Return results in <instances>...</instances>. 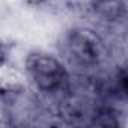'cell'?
<instances>
[{
    "instance_id": "1",
    "label": "cell",
    "mask_w": 128,
    "mask_h": 128,
    "mask_svg": "<svg viewBox=\"0 0 128 128\" xmlns=\"http://www.w3.org/2000/svg\"><path fill=\"white\" fill-rule=\"evenodd\" d=\"M59 53L66 66L84 74L102 65L108 54V47L94 29L72 27L60 38Z\"/></svg>"
},
{
    "instance_id": "2",
    "label": "cell",
    "mask_w": 128,
    "mask_h": 128,
    "mask_svg": "<svg viewBox=\"0 0 128 128\" xmlns=\"http://www.w3.org/2000/svg\"><path fill=\"white\" fill-rule=\"evenodd\" d=\"M24 70L35 89L47 95L63 94L72 82L66 63L44 51L29 53L24 62Z\"/></svg>"
},
{
    "instance_id": "3",
    "label": "cell",
    "mask_w": 128,
    "mask_h": 128,
    "mask_svg": "<svg viewBox=\"0 0 128 128\" xmlns=\"http://www.w3.org/2000/svg\"><path fill=\"white\" fill-rule=\"evenodd\" d=\"M92 8L96 17L107 23H119L126 17L124 0H92Z\"/></svg>"
},
{
    "instance_id": "4",
    "label": "cell",
    "mask_w": 128,
    "mask_h": 128,
    "mask_svg": "<svg viewBox=\"0 0 128 128\" xmlns=\"http://www.w3.org/2000/svg\"><path fill=\"white\" fill-rule=\"evenodd\" d=\"M26 2H27L29 5H35V6H38V5H42V3H45L47 0H26Z\"/></svg>"
}]
</instances>
